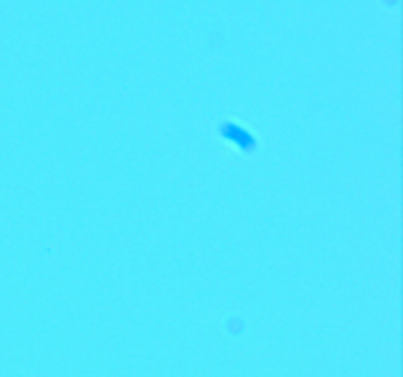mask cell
Masks as SVG:
<instances>
[{
    "label": "cell",
    "mask_w": 403,
    "mask_h": 377,
    "mask_svg": "<svg viewBox=\"0 0 403 377\" xmlns=\"http://www.w3.org/2000/svg\"><path fill=\"white\" fill-rule=\"evenodd\" d=\"M218 137L224 147L238 156H254L260 149V136L256 129L238 117L222 119L218 123Z\"/></svg>",
    "instance_id": "cell-1"
}]
</instances>
